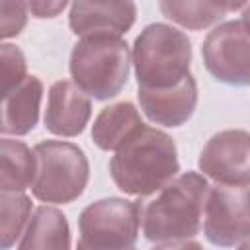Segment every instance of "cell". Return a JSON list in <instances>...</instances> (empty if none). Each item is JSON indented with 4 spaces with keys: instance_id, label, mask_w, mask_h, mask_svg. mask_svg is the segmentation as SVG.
<instances>
[{
    "instance_id": "obj_5",
    "label": "cell",
    "mask_w": 250,
    "mask_h": 250,
    "mask_svg": "<svg viewBox=\"0 0 250 250\" xmlns=\"http://www.w3.org/2000/svg\"><path fill=\"white\" fill-rule=\"evenodd\" d=\"M37 174L33 195L43 203H70L78 199L90 178L84 150L68 141H41L33 146Z\"/></svg>"
},
{
    "instance_id": "obj_22",
    "label": "cell",
    "mask_w": 250,
    "mask_h": 250,
    "mask_svg": "<svg viewBox=\"0 0 250 250\" xmlns=\"http://www.w3.org/2000/svg\"><path fill=\"white\" fill-rule=\"evenodd\" d=\"M152 250H203V246L195 240H172V242H160Z\"/></svg>"
},
{
    "instance_id": "obj_8",
    "label": "cell",
    "mask_w": 250,
    "mask_h": 250,
    "mask_svg": "<svg viewBox=\"0 0 250 250\" xmlns=\"http://www.w3.org/2000/svg\"><path fill=\"white\" fill-rule=\"evenodd\" d=\"M201 55L215 80L230 86L250 84V31L242 21H225L211 29Z\"/></svg>"
},
{
    "instance_id": "obj_21",
    "label": "cell",
    "mask_w": 250,
    "mask_h": 250,
    "mask_svg": "<svg viewBox=\"0 0 250 250\" xmlns=\"http://www.w3.org/2000/svg\"><path fill=\"white\" fill-rule=\"evenodd\" d=\"M27 6V12H31L35 18H55L59 16L64 8H66V2H25Z\"/></svg>"
},
{
    "instance_id": "obj_15",
    "label": "cell",
    "mask_w": 250,
    "mask_h": 250,
    "mask_svg": "<svg viewBox=\"0 0 250 250\" xmlns=\"http://www.w3.org/2000/svg\"><path fill=\"white\" fill-rule=\"evenodd\" d=\"M18 250H70V227L62 211L39 205L18 244Z\"/></svg>"
},
{
    "instance_id": "obj_2",
    "label": "cell",
    "mask_w": 250,
    "mask_h": 250,
    "mask_svg": "<svg viewBox=\"0 0 250 250\" xmlns=\"http://www.w3.org/2000/svg\"><path fill=\"white\" fill-rule=\"evenodd\" d=\"M209 184L199 172H184L141 205L143 234L150 242L186 240L199 232Z\"/></svg>"
},
{
    "instance_id": "obj_9",
    "label": "cell",
    "mask_w": 250,
    "mask_h": 250,
    "mask_svg": "<svg viewBox=\"0 0 250 250\" xmlns=\"http://www.w3.org/2000/svg\"><path fill=\"white\" fill-rule=\"evenodd\" d=\"M203 176L223 186H250V133L225 129L215 133L199 154Z\"/></svg>"
},
{
    "instance_id": "obj_24",
    "label": "cell",
    "mask_w": 250,
    "mask_h": 250,
    "mask_svg": "<svg viewBox=\"0 0 250 250\" xmlns=\"http://www.w3.org/2000/svg\"><path fill=\"white\" fill-rule=\"evenodd\" d=\"M238 250H250V236H246V238L242 240V244L238 246Z\"/></svg>"
},
{
    "instance_id": "obj_18",
    "label": "cell",
    "mask_w": 250,
    "mask_h": 250,
    "mask_svg": "<svg viewBox=\"0 0 250 250\" xmlns=\"http://www.w3.org/2000/svg\"><path fill=\"white\" fill-rule=\"evenodd\" d=\"M31 199L25 193H8L0 195V238L2 250H10L16 240L23 234L31 219Z\"/></svg>"
},
{
    "instance_id": "obj_12",
    "label": "cell",
    "mask_w": 250,
    "mask_h": 250,
    "mask_svg": "<svg viewBox=\"0 0 250 250\" xmlns=\"http://www.w3.org/2000/svg\"><path fill=\"white\" fill-rule=\"evenodd\" d=\"M143 113L156 125L180 127L195 111L197 105V82L189 74L184 82L166 90L139 88L137 92Z\"/></svg>"
},
{
    "instance_id": "obj_6",
    "label": "cell",
    "mask_w": 250,
    "mask_h": 250,
    "mask_svg": "<svg viewBox=\"0 0 250 250\" xmlns=\"http://www.w3.org/2000/svg\"><path fill=\"white\" fill-rule=\"evenodd\" d=\"M76 250H135L141 229V201L107 197L90 203L78 219Z\"/></svg>"
},
{
    "instance_id": "obj_11",
    "label": "cell",
    "mask_w": 250,
    "mask_h": 250,
    "mask_svg": "<svg viewBox=\"0 0 250 250\" xmlns=\"http://www.w3.org/2000/svg\"><path fill=\"white\" fill-rule=\"evenodd\" d=\"M92 115L90 98L72 82L57 80L47 96L45 129L59 137H76L84 131Z\"/></svg>"
},
{
    "instance_id": "obj_20",
    "label": "cell",
    "mask_w": 250,
    "mask_h": 250,
    "mask_svg": "<svg viewBox=\"0 0 250 250\" xmlns=\"http://www.w3.org/2000/svg\"><path fill=\"white\" fill-rule=\"evenodd\" d=\"M27 23V6L25 2H0V37L10 39L16 37Z\"/></svg>"
},
{
    "instance_id": "obj_4",
    "label": "cell",
    "mask_w": 250,
    "mask_h": 250,
    "mask_svg": "<svg viewBox=\"0 0 250 250\" xmlns=\"http://www.w3.org/2000/svg\"><path fill=\"white\" fill-rule=\"evenodd\" d=\"M191 41L168 23H150L135 39L133 68L139 88L166 90L191 72Z\"/></svg>"
},
{
    "instance_id": "obj_14",
    "label": "cell",
    "mask_w": 250,
    "mask_h": 250,
    "mask_svg": "<svg viewBox=\"0 0 250 250\" xmlns=\"http://www.w3.org/2000/svg\"><path fill=\"white\" fill-rule=\"evenodd\" d=\"M145 121L131 102H117L104 107L92 125V141L102 150H119L141 129Z\"/></svg>"
},
{
    "instance_id": "obj_13",
    "label": "cell",
    "mask_w": 250,
    "mask_h": 250,
    "mask_svg": "<svg viewBox=\"0 0 250 250\" xmlns=\"http://www.w3.org/2000/svg\"><path fill=\"white\" fill-rule=\"evenodd\" d=\"M43 82L29 74L16 90L2 98V135H27L39 121Z\"/></svg>"
},
{
    "instance_id": "obj_1",
    "label": "cell",
    "mask_w": 250,
    "mask_h": 250,
    "mask_svg": "<svg viewBox=\"0 0 250 250\" xmlns=\"http://www.w3.org/2000/svg\"><path fill=\"white\" fill-rule=\"evenodd\" d=\"M180 170L176 143L156 127L145 125L109 160L113 184L127 195L148 197L170 184Z\"/></svg>"
},
{
    "instance_id": "obj_16",
    "label": "cell",
    "mask_w": 250,
    "mask_h": 250,
    "mask_svg": "<svg viewBox=\"0 0 250 250\" xmlns=\"http://www.w3.org/2000/svg\"><path fill=\"white\" fill-rule=\"evenodd\" d=\"M37 174L35 152L21 141H0V188L8 193H23L33 188Z\"/></svg>"
},
{
    "instance_id": "obj_10",
    "label": "cell",
    "mask_w": 250,
    "mask_h": 250,
    "mask_svg": "<svg viewBox=\"0 0 250 250\" xmlns=\"http://www.w3.org/2000/svg\"><path fill=\"white\" fill-rule=\"evenodd\" d=\"M137 18L133 2H74L68 12V25L74 35L121 37Z\"/></svg>"
},
{
    "instance_id": "obj_3",
    "label": "cell",
    "mask_w": 250,
    "mask_h": 250,
    "mask_svg": "<svg viewBox=\"0 0 250 250\" xmlns=\"http://www.w3.org/2000/svg\"><path fill=\"white\" fill-rule=\"evenodd\" d=\"M133 51L127 41L113 35L80 37L70 51L68 70L72 82L94 100L115 98L127 84Z\"/></svg>"
},
{
    "instance_id": "obj_17",
    "label": "cell",
    "mask_w": 250,
    "mask_h": 250,
    "mask_svg": "<svg viewBox=\"0 0 250 250\" xmlns=\"http://www.w3.org/2000/svg\"><path fill=\"white\" fill-rule=\"evenodd\" d=\"M244 2H209V0H162L158 4L160 12L174 23L188 29H205L221 21L227 14L244 8Z\"/></svg>"
},
{
    "instance_id": "obj_23",
    "label": "cell",
    "mask_w": 250,
    "mask_h": 250,
    "mask_svg": "<svg viewBox=\"0 0 250 250\" xmlns=\"http://www.w3.org/2000/svg\"><path fill=\"white\" fill-rule=\"evenodd\" d=\"M242 23H244V27L250 31V4H246L244 8H242V20H240Z\"/></svg>"
},
{
    "instance_id": "obj_7",
    "label": "cell",
    "mask_w": 250,
    "mask_h": 250,
    "mask_svg": "<svg viewBox=\"0 0 250 250\" xmlns=\"http://www.w3.org/2000/svg\"><path fill=\"white\" fill-rule=\"evenodd\" d=\"M205 238L230 248L250 236V186H209L203 211Z\"/></svg>"
},
{
    "instance_id": "obj_19",
    "label": "cell",
    "mask_w": 250,
    "mask_h": 250,
    "mask_svg": "<svg viewBox=\"0 0 250 250\" xmlns=\"http://www.w3.org/2000/svg\"><path fill=\"white\" fill-rule=\"evenodd\" d=\"M27 62L23 53L10 43L0 47V82H2V98L16 90L27 78Z\"/></svg>"
}]
</instances>
